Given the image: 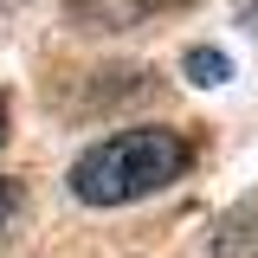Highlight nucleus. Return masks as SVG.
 <instances>
[{
	"mask_svg": "<svg viewBox=\"0 0 258 258\" xmlns=\"http://www.w3.org/2000/svg\"><path fill=\"white\" fill-rule=\"evenodd\" d=\"M226 78H232L226 52H187V84H226Z\"/></svg>",
	"mask_w": 258,
	"mask_h": 258,
	"instance_id": "4",
	"label": "nucleus"
},
{
	"mask_svg": "<svg viewBox=\"0 0 258 258\" xmlns=\"http://www.w3.org/2000/svg\"><path fill=\"white\" fill-rule=\"evenodd\" d=\"M187 161H194V149L181 129H155V123L116 129V136L91 142L71 161V194L84 207H129V200H149V194L174 187L187 174Z\"/></svg>",
	"mask_w": 258,
	"mask_h": 258,
	"instance_id": "1",
	"label": "nucleus"
},
{
	"mask_svg": "<svg viewBox=\"0 0 258 258\" xmlns=\"http://www.w3.org/2000/svg\"><path fill=\"white\" fill-rule=\"evenodd\" d=\"M181 7H194V0H71L64 13L78 32H136L161 13H181Z\"/></svg>",
	"mask_w": 258,
	"mask_h": 258,
	"instance_id": "2",
	"label": "nucleus"
},
{
	"mask_svg": "<svg viewBox=\"0 0 258 258\" xmlns=\"http://www.w3.org/2000/svg\"><path fill=\"white\" fill-rule=\"evenodd\" d=\"M20 213H26V187L0 174V245H7V232L20 226Z\"/></svg>",
	"mask_w": 258,
	"mask_h": 258,
	"instance_id": "5",
	"label": "nucleus"
},
{
	"mask_svg": "<svg viewBox=\"0 0 258 258\" xmlns=\"http://www.w3.org/2000/svg\"><path fill=\"white\" fill-rule=\"evenodd\" d=\"M213 252H220V258H258V207L232 213V220L213 232Z\"/></svg>",
	"mask_w": 258,
	"mask_h": 258,
	"instance_id": "3",
	"label": "nucleus"
},
{
	"mask_svg": "<svg viewBox=\"0 0 258 258\" xmlns=\"http://www.w3.org/2000/svg\"><path fill=\"white\" fill-rule=\"evenodd\" d=\"M0 142H7V97H0Z\"/></svg>",
	"mask_w": 258,
	"mask_h": 258,
	"instance_id": "6",
	"label": "nucleus"
}]
</instances>
